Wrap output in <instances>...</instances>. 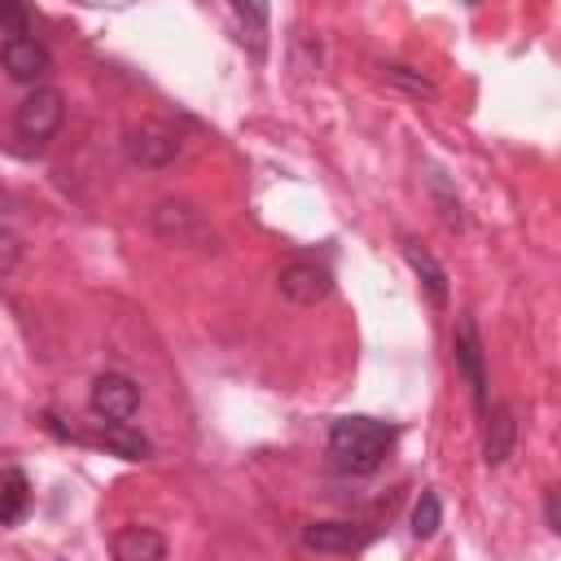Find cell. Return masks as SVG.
Returning <instances> with one entry per match:
<instances>
[{"label": "cell", "mask_w": 561, "mask_h": 561, "mask_svg": "<svg viewBox=\"0 0 561 561\" xmlns=\"http://www.w3.org/2000/svg\"><path fill=\"white\" fill-rule=\"evenodd\" d=\"M543 517H548V530H561V513H557V486L543 495Z\"/></svg>", "instance_id": "44dd1931"}, {"label": "cell", "mask_w": 561, "mask_h": 561, "mask_svg": "<svg viewBox=\"0 0 561 561\" xmlns=\"http://www.w3.org/2000/svg\"><path fill=\"white\" fill-rule=\"evenodd\" d=\"M381 79L403 88V92H412V96H434V83L421 70H412V66H381Z\"/></svg>", "instance_id": "e0dca14e"}, {"label": "cell", "mask_w": 561, "mask_h": 561, "mask_svg": "<svg viewBox=\"0 0 561 561\" xmlns=\"http://www.w3.org/2000/svg\"><path fill=\"white\" fill-rule=\"evenodd\" d=\"M31 504V482L22 469H0V526L18 522Z\"/></svg>", "instance_id": "5bb4252c"}, {"label": "cell", "mask_w": 561, "mask_h": 561, "mask_svg": "<svg viewBox=\"0 0 561 561\" xmlns=\"http://www.w3.org/2000/svg\"><path fill=\"white\" fill-rule=\"evenodd\" d=\"M88 408L96 421H131L140 412V386L123 373H101L88 390Z\"/></svg>", "instance_id": "5b68a950"}, {"label": "cell", "mask_w": 561, "mask_h": 561, "mask_svg": "<svg viewBox=\"0 0 561 561\" xmlns=\"http://www.w3.org/2000/svg\"><path fill=\"white\" fill-rule=\"evenodd\" d=\"M92 443L110 447L123 460H149V451H153L149 438L140 430H131V421H96V438Z\"/></svg>", "instance_id": "4fadbf2b"}, {"label": "cell", "mask_w": 561, "mask_h": 561, "mask_svg": "<svg viewBox=\"0 0 561 561\" xmlns=\"http://www.w3.org/2000/svg\"><path fill=\"white\" fill-rule=\"evenodd\" d=\"M0 66L9 70L13 83L35 88V83L48 79L53 57H48V48H44L39 39H31V35H4V44H0Z\"/></svg>", "instance_id": "8992f818"}, {"label": "cell", "mask_w": 561, "mask_h": 561, "mask_svg": "<svg viewBox=\"0 0 561 561\" xmlns=\"http://www.w3.org/2000/svg\"><path fill=\"white\" fill-rule=\"evenodd\" d=\"M149 228L162 237V241H175V245H193L202 254H215L219 250V232L206 224V215L180 197H162L153 210H149Z\"/></svg>", "instance_id": "7a4b0ae2"}, {"label": "cell", "mask_w": 561, "mask_h": 561, "mask_svg": "<svg viewBox=\"0 0 561 561\" xmlns=\"http://www.w3.org/2000/svg\"><path fill=\"white\" fill-rule=\"evenodd\" d=\"M123 153L131 167H167L175 153H180V131L162 118H140L123 131Z\"/></svg>", "instance_id": "277c9868"}, {"label": "cell", "mask_w": 561, "mask_h": 561, "mask_svg": "<svg viewBox=\"0 0 561 561\" xmlns=\"http://www.w3.org/2000/svg\"><path fill=\"white\" fill-rule=\"evenodd\" d=\"M110 552L118 561H162L167 557V539L153 526H123L110 543Z\"/></svg>", "instance_id": "8fae6325"}, {"label": "cell", "mask_w": 561, "mask_h": 561, "mask_svg": "<svg viewBox=\"0 0 561 561\" xmlns=\"http://www.w3.org/2000/svg\"><path fill=\"white\" fill-rule=\"evenodd\" d=\"M228 4H232L237 22H241L254 39H263V35H267V13H272V9H267V0H228Z\"/></svg>", "instance_id": "ac0fdd59"}, {"label": "cell", "mask_w": 561, "mask_h": 561, "mask_svg": "<svg viewBox=\"0 0 561 561\" xmlns=\"http://www.w3.org/2000/svg\"><path fill=\"white\" fill-rule=\"evenodd\" d=\"M465 4H478V0H465Z\"/></svg>", "instance_id": "7402d4cb"}, {"label": "cell", "mask_w": 561, "mask_h": 561, "mask_svg": "<svg viewBox=\"0 0 561 561\" xmlns=\"http://www.w3.org/2000/svg\"><path fill=\"white\" fill-rule=\"evenodd\" d=\"M0 31L4 35H31V9H26V0H0Z\"/></svg>", "instance_id": "d6986e66"}, {"label": "cell", "mask_w": 561, "mask_h": 561, "mask_svg": "<svg viewBox=\"0 0 561 561\" xmlns=\"http://www.w3.org/2000/svg\"><path fill=\"white\" fill-rule=\"evenodd\" d=\"M430 197H434V206H438V215H443V224H447V228H465V206H460V197H456L451 180H447L438 167L430 171Z\"/></svg>", "instance_id": "9a60e30c"}, {"label": "cell", "mask_w": 561, "mask_h": 561, "mask_svg": "<svg viewBox=\"0 0 561 561\" xmlns=\"http://www.w3.org/2000/svg\"><path fill=\"white\" fill-rule=\"evenodd\" d=\"M513 451H517V421H513V408H508V403H486V408H482V460L495 469V465H508Z\"/></svg>", "instance_id": "9c48e42d"}, {"label": "cell", "mask_w": 561, "mask_h": 561, "mask_svg": "<svg viewBox=\"0 0 561 561\" xmlns=\"http://www.w3.org/2000/svg\"><path fill=\"white\" fill-rule=\"evenodd\" d=\"M399 443V430L377 416H337L329 425V456L346 473H373Z\"/></svg>", "instance_id": "6da1fadb"}, {"label": "cell", "mask_w": 561, "mask_h": 561, "mask_svg": "<svg viewBox=\"0 0 561 561\" xmlns=\"http://www.w3.org/2000/svg\"><path fill=\"white\" fill-rule=\"evenodd\" d=\"M403 259H408V267L421 276V285H425L430 302H434V307H443V302H447V272H443V263H438L421 241H412V237H403Z\"/></svg>", "instance_id": "7c38bea8"}, {"label": "cell", "mask_w": 561, "mask_h": 561, "mask_svg": "<svg viewBox=\"0 0 561 561\" xmlns=\"http://www.w3.org/2000/svg\"><path fill=\"white\" fill-rule=\"evenodd\" d=\"M438 526H443V500H438V491L425 486V491L416 495V504H412V535H416V539H434Z\"/></svg>", "instance_id": "2e32d148"}, {"label": "cell", "mask_w": 561, "mask_h": 561, "mask_svg": "<svg viewBox=\"0 0 561 561\" xmlns=\"http://www.w3.org/2000/svg\"><path fill=\"white\" fill-rule=\"evenodd\" d=\"M276 289H280V298H289L294 307H316V302L329 298V289H333V272H329L324 263H307V259H298V263H285V267H280Z\"/></svg>", "instance_id": "52a82bcc"}, {"label": "cell", "mask_w": 561, "mask_h": 561, "mask_svg": "<svg viewBox=\"0 0 561 561\" xmlns=\"http://www.w3.org/2000/svg\"><path fill=\"white\" fill-rule=\"evenodd\" d=\"M61 118H66V96L57 88H48V83H35L13 110V131L22 140H31V145H44V140L57 136Z\"/></svg>", "instance_id": "3957f363"}, {"label": "cell", "mask_w": 561, "mask_h": 561, "mask_svg": "<svg viewBox=\"0 0 561 561\" xmlns=\"http://www.w3.org/2000/svg\"><path fill=\"white\" fill-rule=\"evenodd\" d=\"M451 351H456V368L465 373V381H469V390H473V408H478V416H482V408H486V359H482L478 324H473L469 316H460Z\"/></svg>", "instance_id": "ba28073f"}, {"label": "cell", "mask_w": 561, "mask_h": 561, "mask_svg": "<svg viewBox=\"0 0 561 561\" xmlns=\"http://www.w3.org/2000/svg\"><path fill=\"white\" fill-rule=\"evenodd\" d=\"M18 259H22V237L0 228V276H9L18 267Z\"/></svg>", "instance_id": "ffe728a7"}, {"label": "cell", "mask_w": 561, "mask_h": 561, "mask_svg": "<svg viewBox=\"0 0 561 561\" xmlns=\"http://www.w3.org/2000/svg\"><path fill=\"white\" fill-rule=\"evenodd\" d=\"M364 543H368V530H359L355 522H311L302 530L307 552H359Z\"/></svg>", "instance_id": "30bf717a"}]
</instances>
